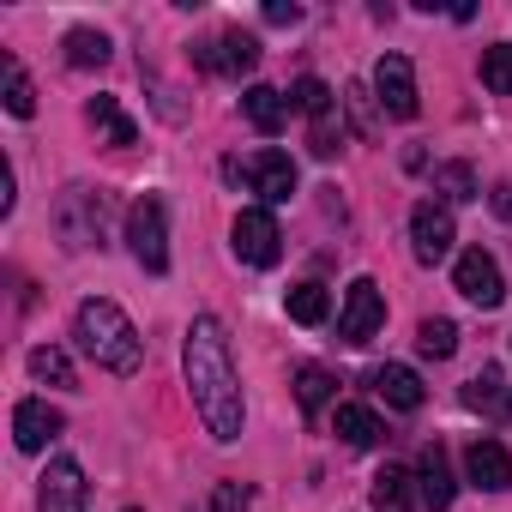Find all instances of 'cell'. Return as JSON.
Wrapping results in <instances>:
<instances>
[{
	"label": "cell",
	"mask_w": 512,
	"mask_h": 512,
	"mask_svg": "<svg viewBox=\"0 0 512 512\" xmlns=\"http://www.w3.org/2000/svg\"><path fill=\"white\" fill-rule=\"evenodd\" d=\"M181 368H187V392H193V410L205 422L211 440H241V422H247V404H241V380H235V362H229V338L211 314H199L187 326V344H181Z\"/></svg>",
	"instance_id": "6da1fadb"
},
{
	"label": "cell",
	"mask_w": 512,
	"mask_h": 512,
	"mask_svg": "<svg viewBox=\"0 0 512 512\" xmlns=\"http://www.w3.org/2000/svg\"><path fill=\"white\" fill-rule=\"evenodd\" d=\"M73 338H79V350H85L97 368H109V374H139V362H145V344H139L133 320H127V314H121L109 296H91V302H79Z\"/></svg>",
	"instance_id": "7a4b0ae2"
},
{
	"label": "cell",
	"mask_w": 512,
	"mask_h": 512,
	"mask_svg": "<svg viewBox=\"0 0 512 512\" xmlns=\"http://www.w3.org/2000/svg\"><path fill=\"white\" fill-rule=\"evenodd\" d=\"M55 229L67 247H103L109 235V199L91 193V187H67L61 205H55Z\"/></svg>",
	"instance_id": "3957f363"
},
{
	"label": "cell",
	"mask_w": 512,
	"mask_h": 512,
	"mask_svg": "<svg viewBox=\"0 0 512 512\" xmlns=\"http://www.w3.org/2000/svg\"><path fill=\"white\" fill-rule=\"evenodd\" d=\"M127 247H133V260L145 272H169V217H163V199H139L127 211Z\"/></svg>",
	"instance_id": "277c9868"
},
{
	"label": "cell",
	"mask_w": 512,
	"mask_h": 512,
	"mask_svg": "<svg viewBox=\"0 0 512 512\" xmlns=\"http://www.w3.org/2000/svg\"><path fill=\"white\" fill-rule=\"evenodd\" d=\"M229 241H235V260H247V266H278V253H284V229H278V217L266 211V205H247L241 217H235V229H229Z\"/></svg>",
	"instance_id": "5b68a950"
},
{
	"label": "cell",
	"mask_w": 512,
	"mask_h": 512,
	"mask_svg": "<svg viewBox=\"0 0 512 512\" xmlns=\"http://www.w3.org/2000/svg\"><path fill=\"white\" fill-rule=\"evenodd\" d=\"M380 326H386V296H380L374 278H356L350 296H344V314H338V338H344L350 350H362Z\"/></svg>",
	"instance_id": "8992f818"
},
{
	"label": "cell",
	"mask_w": 512,
	"mask_h": 512,
	"mask_svg": "<svg viewBox=\"0 0 512 512\" xmlns=\"http://www.w3.org/2000/svg\"><path fill=\"white\" fill-rule=\"evenodd\" d=\"M241 181L260 193L266 205H284V199L296 193V163H290V151L266 145V151H253V157L241 163Z\"/></svg>",
	"instance_id": "52a82bcc"
},
{
	"label": "cell",
	"mask_w": 512,
	"mask_h": 512,
	"mask_svg": "<svg viewBox=\"0 0 512 512\" xmlns=\"http://www.w3.org/2000/svg\"><path fill=\"white\" fill-rule=\"evenodd\" d=\"M452 284H458V296L476 302V308H500V296H506V278H500V266H494V253H482V247L458 253Z\"/></svg>",
	"instance_id": "ba28073f"
},
{
	"label": "cell",
	"mask_w": 512,
	"mask_h": 512,
	"mask_svg": "<svg viewBox=\"0 0 512 512\" xmlns=\"http://www.w3.org/2000/svg\"><path fill=\"white\" fill-rule=\"evenodd\" d=\"M374 97H380V109H386L392 121H410V115L422 109V97H416V67H410L404 55H380V67H374Z\"/></svg>",
	"instance_id": "9c48e42d"
},
{
	"label": "cell",
	"mask_w": 512,
	"mask_h": 512,
	"mask_svg": "<svg viewBox=\"0 0 512 512\" xmlns=\"http://www.w3.org/2000/svg\"><path fill=\"white\" fill-rule=\"evenodd\" d=\"M452 241H458L452 211L434 205V199H422V205L410 211V247H416V260H422V266H440L446 253H452Z\"/></svg>",
	"instance_id": "30bf717a"
},
{
	"label": "cell",
	"mask_w": 512,
	"mask_h": 512,
	"mask_svg": "<svg viewBox=\"0 0 512 512\" xmlns=\"http://www.w3.org/2000/svg\"><path fill=\"white\" fill-rule=\"evenodd\" d=\"M193 61H199L205 73H229V79H241V73L260 67V43H253L247 31H223V37L199 43V49H193Z\"/></svg>",
	"instance_id": "8fae6325"
},
{
	"label": "cell",
	"mask_w": 512,
	"mask_h": 512,
	"mask_svg": "<svg viewBox=\"0 0 512 512\" xmlns=\"http://www.w3.org/2000/svg\"><path fill=\"white\" fill-rule=\"evenodd\" d=\"M37 512H85V470H79V458H49Z\"/></svg>",
	"instance_id": "7c38bea8"
},
{
	"label": "cell",
	"mask_w": 512,
	"mask_h": 512,
	"mask_svg": "<svg viewBox=\"0 0 512 512\" xmlns=\"http://www.w3.org/2000/svg\"><path fill=\"white\" fill-rule=\"evenodd\" d=\"M464 470H470V482L488 488V494H506V488H512V452H506L500 440H488V434H476V440L464 446Z\"/></svg>",
	"instance_id": "4fadbf2b"
},
{
	"label": "cell",
	"mask_w": 512,
	"mask_h": 512,
	"mask_svg": "<svg viewBox=\"0 0 512 512\" xmlns=\"http://www.w3.org/2000/svg\"><path fill=\"white\" fill-rule=\"evenodd\" d=\"M416 482H422V500H428L434 512H446V506H452L458 482H452V464H446V446H440V440H428V446H422V458H416Z\"/></svg>",
	"instance_id": "5bb4252c"
},
{
	"label": "cell",
	"mask_w": 512,
	"mask_h": 512,
	"mask_svg": "<svg viewBox=\"0 0 512 512\" xmlns=\"http://www.w3.org/2000/svg\"><path fill=\"white\" fill-rule=\"evenodd\" d=\"M464 404H470V410H482L488 422H512V386H506V374H500V368H482V374H470V386H464Z\"/></svg>",
	"instance_id": "9a60e30c"
},
{
	"label": "cell",
	"mask_w": 512,
	"mask_h": 512,
	"mask_svg": "<svg viewBox=\"0 0 512 512\" xmlns=\"http://www.w3.org/2000/svg\"><path fill=\"white\" fill-rule=\"evenodd\" d=\"M49 434H61V416H55L43 398H25V404L13 410V440H19V452H43Z\"/></svg>",
	"instance_id": "2e32d148"
},
{
	"label": "cell",
	"mask_w": 512,
	"mask_h": 512,
	"mask_svg": "<svg viewBox=\"0 0 512 512\" xmlns=\"http://www.w3.org/2000/svg\"><path fill=\"white\" fill-rule=\"evenodd\" d=\"M241 115L260 127L266 139L272 133H284V121H290V103H284V91H272V85H247L241 91Z\"/></svg>",
	"instance_id": "e0dca14e"
},
{
	"label": "cell",
	"mask_w": 512,
	"mask_h": 512,
	"mask_svg": "<svg viewBox=\"0 0 512 512\" xmlns=\"http://www.w3.org/2000/svg\"><path fill=\"white\" fill-rule=\"evenodd\" d=\"M374 392H380L392 410H422V380H416V368H404V362L374 368Z\"/></svg>",
	"instance_id": "ac0fdd59"
},
{
	"label": "cell",
	"mask_w": 512,
	"mask_h": 512,
	"mask_svg": "<svg viewBox=\"0 0 512 512\" xmlns=\"http://www.w3.org/2000/svg\"><path fill=\"white\" fill-rule=\"evenodd\" d=\"M0 91H7V115H19V121H31L37 115V85L25 79V67L7 55L0 61Z\"/></svg>",
	"instance_id": "d6986e66"
},
{
	"label": "cell",
	"mask_w": 512,
	"mask_h": 512,
	"mask_svg": "<svg viewBox=\"0 0 512 512\" xmlns=\"http://www.w3.org/2000/svg\"><path fill=\"white\" fill-rule=\"evenodd\" d=\"M434 193H440L446 205H470L482 187H476V169H470V163H440V169H434Z\"/></svg>",
	"instance_id": "ffe728a7"
},
{
	"label": "cell",
	"mask_w": 512,
	"mask_h": 512,
	"mask_svg": "<svg viewBox=\"0 0 512 512\" xmlns=\"http://www.w3.org/2000/svg\"><path fill=\"white\" fill-rule=\"evenodd\" d=\"M284 308H290V320H296V326H320V320L332 314V296H326L320 284H296V290L284 296Z\"/></svg>",
	"instance_id": "44dd1931"
},
{
	"label": "cell",
	"mask_w": 512,
	"mask_h": 512,
	"mask_svg": "<svg viewBox=\"0 0 512 512\" xmlns=\"http://www.w3.org/2000/svg\"><path fill=\"white\" fill-rule=\"evenodd\" d=\"M338 434H344V446H374L380 440V416L368 404H338Z\"/></svg>",
	"instance_id": "7402d4cb"
},
{
	"label": "cell",
	"mask_w": 512,
	"mask_h": 512,
	"mask_svg": "<svg viewBox=\"0 0 512 512\" xmlns=\"http://www.w3.org/2000/svg\"><path fill=\"white\" fill-rule=\"evenodd\" d=\"M91 127H103V133H109V145H133V139H139V127L121 115V103H115V97H91Z\"/></svg>",
	"instance_id": "603a6c76"
},
{
	"label": "cell",
	"mask_w": 512,
	"mask_h": 512,
	"mask_svg": "<svg viewBox=\"0 0 512 512\" xmlns=\"http://www.w3.org/2000/svg\"><path fill=\"white\" fill-rule=\"evenodd\" d=\"M374 512H410V476L398 464H386L374 476Z\"/></svg>",
	"instance_id": "cb8c5ba5"
},
{
	"label": "cell",
	"mask_w": 512,
	"mask_h": 512,
	"mask_svg": "<svg viewBox=\"0 0 512 512\" xmlns=\"http://www.w3.org/2000/svg\"><path fill=\"white\" fill-rule=\"evenodd\" d=\"M332 386H338V380H332L320 362H308V368L296 374V398H302V410H308V416H314V410H326V404H332Z\"/></svg>",
	"instance_id": "d4e9b609"
},
{
	"label": "cell",
	"mask_w": 512,
	"mask_h": 512,
	"mask_svg": "<svg viewBox=\"0 0 512 512\" xmlns=\"http://www.w3.org/2000/svg\"><path fill=\"white\" fill-rule=\"evenodd\" d=\"M67 61H73V67H103V61H109V37H103V31H85V25L67 31Z\"/></svg>",
	"instance_id": "484cf974"
},
{
	"label": "cell",
	"mask_w": 512,
	"mask_h": 512,
	"mask_svg": "<svg viewBox=\"0 0 512 512\" xmlns=\"http://www.w3.org/2000/svg\"><path fill=\"white\" fill-rule=\"evenodd\" d=\"M416 350L434 356V362H446V356L458 350V326H452V320H422V326H416Z\"/></svg>",
	"instance_id": "4316f807"
},
{
	"label": "cell",
	"mask_w": 512,
	"mask_h": 512,
	"mask_svg": "<svg viewBox=\"0 0 512 512\" xmlns=\"http://www.w3.org/2000/svg\"><path fill=\"white\" fill-rule=\"evenodd\" d=\"M482 85H488L494 97H512V43L482 49Z\"/></svg>",
	"instance_id": "83f0119b"
},
{
	"label": "cell",
	"mask_w": 512,
	"mask_h": 512,
	"mask_svg": "<svg viewBox=\"0 0 512 512\" xmlns=\"http://www.w3.org/2000/svg\"><path fill=\"white\" fill-rule=\"evenodd\" d=\"M31 374L49 380V386H73V362H67V350H55V344H37V350H31Z\"/></svg>",
	"instance_id": "f1b7e54d"
},
{
	"label": "cell",
	"mask_w": 512,
	"mask_h": 512,
	"mask_svg": "<svg viewBox=\"0 0 512 512\" xmlns=\"http://www.w3.org/2000/svg\"><path fill=\"white\" fill-rule=\"evenodd\" d=\"M290 103H296V109L314 121V115H326V109H332V85L308 73V79H296V97H290Z\"/></svg>",
	"instance_id": "f546056e"
},
{
	"label": "cell",
	"mask_w": 512,
	"mask_h": 512,
	"mask_svg": "<svg viewBox=\"0 0 512 512\" xmlns=\"http://www.w3.org/2000/svg\"><path fill=\"white\" fill-rule=\"evenodd\" d=\"M338 145H344V127H338V109H326V115H314V157H338Z\"/></svg>",
	"instance_id": "4dcf8cb0"
},
{
	"label": "cell",
	"mask_w": 512,
	"mask_h": 512,
	"mask_svg": "<svg viewBox=\"0 0 512 512\" xmlns=\"http://www.w3.org/2000/svg\"><path fill=\"white\" fill-rule=\"evenodd\" d=\"M247 500H253L247 482H223V488L211 494V512H247Z\"/></svg>",
	"instance_id": "1f68e13d"
},
{
	"label": "cell",
	"mask_w": 512,
	"mask_h": 512,
	"mask_svg": "<svg viewBox=\"0 0 512 512\" xmlns=\"http://www.w3.org/2000/svg\"><path fill=\"white\" fill-rule=\"evenodd\" d=\"M296 19H302L296 0H290V7H284V0H272V7H266V25H296Z\"/></svg>",
	"instance_id": "d6a6232c"
},
{
	"label": "cell",
	"mask_w": 512,
	"mask_h": 512,
	"mask_svg": "<svg viewBox=\"0 0 512 512\" xmlns=\"http://www.w3.org/2000/svg\"><path fill=\"white\" fill-rule=\"evenodd\" d=\"M350 109L362 115V127H374V109H368V91L362 85H350Z\"/></svg>",
	"instance_id": "836d02e7"
},
{
	"label": "cell",
	"mask_w": 512,
	"mask_h": 512,
	"mask_svg": "<svg viewBox=\"0 0 512 512\" xmlns=\"http://www.w3.org/2000/svg\"><path fill=\"white\" fill-rule=\"evenodd\" d=\"M127 512H139V506H127Z\"/></svg>",
	"instance_id": "e575fe53"
}]
</instances>
